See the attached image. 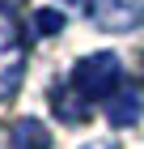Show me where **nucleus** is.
Segmentation results:
<instances>
[{"label":"nucleus","mask_w":144,"mask_h":149,"mask_svg":"<svg viewBox=\"0 0 144 149\" xmlns=\"http://www.w3.org/2000/svg\"><path fill=\"white\" fill-rule=\"evenodd\" d=\"M0 149H13V132L9 128H0Z\"/></svg>","instance_id":"obj_7"},{"label":"nucleus","mask_w":144,"mask_h":149,"mask_svg":"<svg viewBox=\"0 0 144 149\" xmlns=\"http://www.w3.org/2000/svg\"><path fill=\"white\" fill-rule=\"evenodd\" d=\"M34 26H38V34H59V30H64V13L38 9V13H34Z\"/></svg>","instance_id":"obj_6"},{"label":"nucleus","mask_w":144,"mask_h":149,"mask_svg":"<svg viewBox=\"0 0 144 149\" xmlns=\"http://www.w3.org/2000/svg\"><path fill=\"white\" fill-rule=\"evenodd\" d=\"M85 149H114V145H106V141H98V145H85Z\"/></svg>","instance_id":"obj_8"},{"label":"nucleus","mask_w":144,"mask_h":149,"mask_svg":"<svg viewBox=\"0 0 144 149\" xmlns=\"http://www.w3.org/2000/svg\"><path fill=\"white\" fill-rule=\"evenodd\" d=\"M9 132H13V149H47L51 145V132L38 119H17Z\"/></svg>","instance_id":"obj_5"},{"label":"nucleus","mask_w":144,"mask_h":149,"mask_svg":"<svg viewBox=\"0 0 144 149\" xmlns=\"http://www.w3.org/2000/svg\"><path fill=\"white\" fill-rule=\"evenodd\" d=\"M68 85L85 98V107H93V102H110L114 94L123 90L119 56H114V51H93V56L76 60V64H72V72H68Z\"/></svg>","instance_id":"obj_1"},{"label":"nucleus","mask_w":144,"mask_h":149,"mask_svg":"<svg viewBox=\"0 0 144 149\" xmlns=\"http://www.w3.org/2000/svg\"><path fill=\"white\" fill-rule=\"evenodd\" d=\"M106 115H110L114 128H132L136 119H140V94L136 90H119L110 98V107H106Z\"/></svg>","instance_id":"obj_4"},{"label":"nucleus","mask_w":144,"mask_h":149,"mask_svg":"<svg viewBox=\"0 0 144 149\" xmlns=\"http://www.w3.org/2000/svg\"><path fill=\"white\" fill-rule=\"evenodd\" d=\"M21 77H25V38L13 9L0 0V102L21 85Z\"/></svg>","instance_id":"obj_2"},{"label":"nucleus","mask_w":144,"mask_h":149,"mask_svg":"<svg viewBox=\"0 0 144 149\" xmlns=\"http://www.w3.org/2000/svg\"><path fill=\"white\" fill-rule=\"evenodd\" d=\"M89 17L106 34H127L144 26V0H89Z\"/></svg>","instance_id":"obj_3"},{"label":"nucleus","mask_w":144,"mask_h":149,"mask_svg":"<svg viewBox=\"0 0 144 149\" xmlns=\"http://www.w3.org/2000/svg\"><path fill=\"white\" fill-rule=\"evenodd\" d=\"M64 4H81V9H89V0H64Z\"/></svg>","instance_id":"obj_9"}]
</instances>
